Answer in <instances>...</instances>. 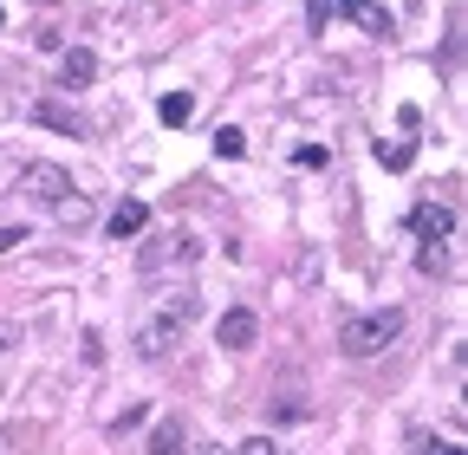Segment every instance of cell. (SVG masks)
<instances>
[{
  "label": "cell",
  "instance_id": "obj_6",
  "mask_svg": "<svg viewBox=\"0 0 468 455\" xmlns=\"http://www.w3.org/2000/svg\"><path fill=\"white\" fill-rule=\"evenodd\" d=\"M59 78H66V92H85L92 78H98V52H85V46L59 52Z\"/></svg>",
  "mask_w": 468,
  "mask_h": 455
},
{
  "label": "cell",
  "instance_id": "obj_4",
  "mask_svg": "<svg viewBox=\"0 0 468 455\" xmlns=\"http://www.w3.org/2000/svg\"><path fill=\"white\" fill-rule=\"evenodd\" d=\"M20 196L52 215V208L72 196V176H66V170H52V163H26V170H20Z\"/></svg>",
  "mask_w": 468,
  "mask_h": 455
},
{
  "label": "cell",
  "instance_id": "obj_1",
  "mask_svg": "<svg viewBox=\"0 0 468 455\" xmlns=\"http://www.w3.org/2000/svg\"><path fill=\"white\" fill-rule=\"evenodd\" d=\"M196 312H202V293H196V286H170V293H163V306L144 319V326H137V358L156 364L170 345H182V332L196 326Z\"/></svg>",
  "mask_w": 468,
  "mask_h": 455
},
{
  "label": "cell",
  "instance_id": "obj_11",
  "mask_svg": "<svg viewBox=\"0 0 468 455\" xmlns=\"http://www.w3.org/2000/svg\"><path fill=\"white\" fill-rule=\"evenodd\" d=\"M156 118L170 124V130H182L189 118H196V98H189V92H170V98H156Z\"/></svg>",
  "mask_w": 468,
  "mask_h": 455
},
{
  "label": "cell",
  "instance_id": "obj_20",
  "mask_svg": "<svg viewBox=\"0 0 468 455\" xmlns=\"http://www.w3.org/2000/svg\"><path fill=\"white\" fill-rule=\"evenodd\" d=\"M0 26H7V7H0Z\"/></svg>",
  "mask_w": 468,
  "mask_h": 455
},
{
  "label": "cell",
  "instance_id": "obj_21",
  "mask_svg": "<svg viewBox=\"0 0 468 455\" xmlns=\"http://www.w3.org/2000/svg\"><path fill=\"white\" fill-rule=\"evenodd\" d=\"M208 455H228V449H208Z\"/></svg>",
  "mask_w": 468,
  "mask_h": 455
},
{
  "label": "cell",
  "instance_id": "obj_18",
  "mask_svg": "<svg viewBox=\"0 0 468 455\" xmlns=\"http://www.w3.org/2000/svg\"><path fill=\"white\" fill-rule=\"evenodd\" d=\"M13 241H26V234H20V228H0V254H7V248H13Z\"/></svg>",
  "mask_w": 468,
  "mask_h": 455
},
{
  "label": "cell",
  "instance_id": "obj_15",
  "mask_svg": "<svg viewBox=\"0 0 468 455\" xmlns=\"http://www.w3.org/2000/svg\"><path fill=\"white\" fill-rule=\"evenodd\" d=\"M325 20H332V0H313V7H306V26H313V33H325Z\"/></svg>",
  "mask_w": 468,
  "mask_h": 455
},
{
  "label": "cell",
  "instance_id": "obj_14",
  "mask_svg": "<svg viewBox=\"0 0 468 455\" xmlns=\"http://www.w3.org/2000/svg\"><path fill=\"white\" fill-rule=\"evenodd\" d=\"M377 163L384 170H410V163H417V144H391V150L377 144Z\"/></svg>",
  "mask_w": 468,
  "mask_h": 455
},
{
  "label": "cell",
  "instance_id": "obj_8",
  "mask_svg": "<svg viewBox=\"0 0 468 455\" xmlns=\"http://www.w3.org/2000/svg\"><path fill=\"white\" fill-rule=\"evenodd\" d=\"M104 228H111V241H137V234L150 228V208H144V202H118Z\"/></svg>",
  "mask_w": 468,
  "mask_h": 455
},
{
  "label": "cell",
  "instance_id": "obj_17",
  "mask_svg": "<svg viewBox=\"0 0 468 455\" xmlns=\"http://www.w3.org/2000/svg\"><path fill=\"white\" fill-rule=\"evenodd\" d=\"M7 345H20V326H13V319H0V352H7Z\"/></svg>",
  "mask_w": 468,
  "mask_h": 455
},
{
  "label": "cell",
  "instance_id": "obj_3",
  "mask_svg": "<svg viewBox=\"0 0 468 455\" xmlns=\"http://www.w3.org/2000/svg\"><path fill=\"white\" fill-rule=\"evenodd\" d=\"M397 332H403V312L397 306L358 312V319H345V326H339V352L345 358H377L384 345H397Z\"/></svg>",
  "mask_w": 468,
  "mask_h": 455
},
{
  "label": "cell",
  "instance_id": "obj_12",
  "mask_svg": "<svg viewBox=\"0 0 468 455\" xmlns=\"http://www.w3.org/2000/svg\"><path fill=\"white\" fill-rule=\"evenodd\" d=\"M52 222H59V228H85V222H92V196H78V189H72L59 208H52Z\"/></svg>",
  "mask_w": 468,
  "mask_h": 455
},
{
  "label": "cell",
  "instance_id": "obj_19",
  "mask_svg": "<svg viewBox=\"0 0 468 455\" xmlns=\"http://www.w3.org/2000/svg\"><path fill=\"white\" fill-rule=\"evenodd\" d=\"M345 7H351V13H365V7H377V0H345Z\"/></svg>",
  "mask_w": 468,
  "mask_h": 455
},
{
  "label": "cell",
  "instance_id": "obj_10",
  "mask_svg": "<svg viewBox=\"0 0 468 455\" xmlns=\"http://www.w3.org/2000/svg\"><path fill=\"white\" fill-rule=\"evenodd\" d=\"M144 455H189V430H182L176 416H163L156 430H150V449Z\"/></svg>",
  "mask_w": 468,
  "mask_h": 455
},
{
  "label": "cell",
  "instance_id": "obj_16",
  "mask_svg": "<svg viewBox=\"0 0 468 455\" xmlns=\"http://www.w3.org/2000/svg\"><path fill=\"white\" fill-rule=\"evenodd\" d=\"M234 455H280V449H273V436H247Z\"/></svg>",
  "mask_w": 468,
  "mask_h": 455
},
{
  "label": "cell",
  "instance_id": "obj_9",
  "mask_svg": "<svg viewBox=\"0 0 468 455\" xmlns=\"http://www.w3.org/2000/svg\"><path fill=\"white\" fill-rule=\"evenodd\" d=\"M410 228H417L423 241H449L455 234V215H449V208H436V202H423L417 215H410Z\"/></svg>",
  "mask_w": 468,
  "mask_h": 455
},
{
  "label": "cell",
  "instance_id": "obj_13",
  "mask_svg": "<svg viewBox=\"0 0 468 455\" xmlns=\"http://www.w3.org/2000/svg\"><path fill=\"white\" fill-rule=\"evenodd\" d=\"M241 150H247V137H241L234 124H222V130H215V156H222V163H234Z\"/></svg>",
  "mask_w": 468,
  "mask_h": 455
},
{
  "label": "cell",
  "instance_id": "obj_2",
  "mask_svg": "<svg viewBox=\"0 0 468 455\" xmlns=\"http://www.w3.org/2000/svg\"><path fill=\"white\" fill-rule=\"evenodd\" d=\"M196 260H202V234L163 228V234H150L144 248H137V280H170V274H189Z\"/></svg>",
  "mask_w": 468,
  "mask_h": 455
},
{
  "label": "cell",
  "instance_id": "obj_5",
  "mask_svg": "<svg viewBox=\"0 0 468 455\" xmlns=\"http://www.w3.org/2000/svg\"><path fill=\"white\" fill-rule=\"evenodd\" d=\"M254 338H260V319L247 306H228L222 319H215V345H228V352H247Z\"/></svg>",
  "mask_w": 468,
  "mask_h": 455
},
{
  "label": "cell",
  "instance_id": "obj_7",
  "mask_svg": "<svg viewBox=\"0 0 468 455\" xmlns=\"http://www.w3.org/2000/svg\"><path fill=\"white\" fill-rule=\"evenodd\" d=\"M33 124H46V130H66V137H85V118H78L72 104H59V98H40V104H33Z\"/></svg>",
  "mask_w": 468,
  "mask_h": 455
}]
</instances>
